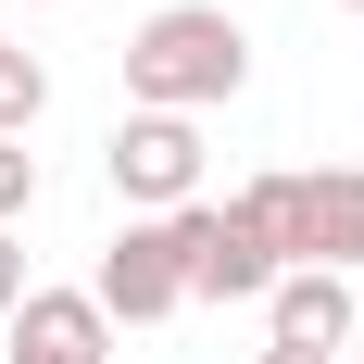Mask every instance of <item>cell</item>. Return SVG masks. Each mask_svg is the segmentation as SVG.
Here are the masks:
<instances>
[{"label": "cell", "instance_id": "1", "mask_svg": "<svg viewBox=\"0 0 364 364\" xmlns=\"http://www.w3.org/2000/svg\"><path fill=\"white\" fill-rule=\"evenodd\" d=\"M252 88V26L239 13H214V0H164V13H139L126 26V113H201L239 101Z\"/></svg>", "mask_w": 364, "mask_h": 364}, {"label": "cell", "instance_id": "2", "mask_svg": "<svg viewBox=\"0 0 364 364\" xmlns=\"http://www.w3.org/2000/svg\"><path fill=\"white\" fill-rule=\"evenodd\" d=\"M101 176H113V201H126V226L188 214V201H201V126H188V113H126L101 139Z\"/></svg>", "mask_w": 364, "mask_h": 364}, {"label": "cell", "instance_id": "3", "mask_svg": "<svg viewBox=\"0 0 364 364\" xmlns=\"http://www.w3.org/2000/svg\"><path fill=\"white\" fill-rule=\"evenodd\" d=\"M164 239H176L188 301H264V289H277V252H264V239L226 214V201H188V214H164Z\"/></svg>", "mask_w": 364, "mask_h": 364}, {"label": "cell", "instance_id": "4", "mask_svg": "<svg viewBox=\"0 0 364 364\" xmlns=\"http://www.w3.org/2000/svg\"><path fill=\"white\" fill-rule=\"evenodd\" d=\"M88 301H101L113 327H164V314H188L176 239H164V226H113V252H101V277H88Z\"/></svg>", "mask_w": 364, "mask_h": 364}, {"label": "cell", "instance_id": "5", "mask_svg": "<svg viewBox=\"0 0 364 364\" xmlns=\"http://www.w3.org/2000/svg\"><path fill=\"white\" fill-rule=\"evenodd\" d=\"M0 364H113V314L88 289H26V314L0 327Z\"/></svg>", "mask_w": 364, "mask_h": 364}, {"label": "cell", "instance_id": "6", "mask_svg": "<svg viewBox=\"0 0 364 364\" xmlns=\"http://www.w3.org/2000/svg\"><path fill=\"white\" fill-rule=\"evenodd\" d=\"M264 314H277V339H289V352H339V339L364 327V277H327V264H289V277L264 289Z\"/></svg>", "mask_w": 364, "mask_h": 364}, {"label": "cell", "instance_id": "7", "mask_svg": "<svg viewBox=\"0 0 364 364\" xmlns=\"http://www.w3.org/2000/svg\"><path fill=\"white\" fill-rule=\"evenodd\" d=\"M226 214H239L264 252H277V277H289V264H314V176H252Z\"/></svg>", "mask_w": 364, "mask_h": 364}, {"label": "cell", "instance_id": "8", "mask_svg": "<svg viewBox=\"0 0 364 364\" xmlns=\"http://www.w3.org/2000/svg\"><path fill=\"white\" fill-rule=\"evenodd\" d=\"M314 264L327 277H364V164L314 176Z\"/></svg>", "mask_w": 364, "mask_h": 364}, {"label": "cell", "instance_id": "9", "mask_svg": "<svg viewBox=\"0 0 364 364\" xmlns=\"http://www.w3.org/2000/svg\"><path fill=\"white\" fill-rule=\"evenodd\" d=\"M38 113H50V63L38 50H0V139H26Z\"/></svg>", "mask_w": 364, "mask_h": 364}, {"label": "cell", "instance_id": "10", "mask_svg": "<svg viewBox=\"0 0 364 364\" xmlns=\"http://www.w3.org/2000/svg\"><path fill=\"white\" fill-rule=\"evenodd\" d=\"M26 201H38V151H26V139H0V226L26 214Z\"/></svg>", "mask_w": 364, "mask_h": 364}, {"label": "cell", "instance_id": "11", "mask_svg": "<svg viewBox=\"0 0 364 364\" xmlns=\"http://www.w3.org/2000/svg\"><path fill=\"white\" fill-rule=\"evenodd\" d=\"M13 314H26V239L0 226V327H13Z\"/></svg>", "mask_w": 364, "mask_h": 364}, {"label": "cell", "instance_id": "12", "mask_svg": "<svg viewBox=\"0 0 364 364\" xmlns=\"http://www.w3.org/2000/svg\"><path fill=\"white\" fill-rule=\"evenodd\" d=\"M252 364H339V352H289V339H264V352Z\"/></svg>", "mask_w": 364, "mask_h": 364}, {"label": "cell", "instance_id": "13", "mask_svg": "<svg viewBox=\"0 0 364 364\" xmlns=\"http://www.w3.org/2000/svg\"><path fill=\"white\" fill-rule=\"evenodd\" d=\"M339 13H364V0H339Z\"/></svg>", "mask_w": 364, "mask_h": 364}, {"label": "cell", "instance_id": "14", "mask_svg": "<svg viewBox=\"0 0 364 364\" xmlns=\"http://www.w3.org/2000/svg\"><path fill=\"white\" fill-rule=\"evenodd\" d=\"M38 13H50V0H38Z\"/></svg>", "mask_w": 364, "mask_h": 364}]
</instances>
